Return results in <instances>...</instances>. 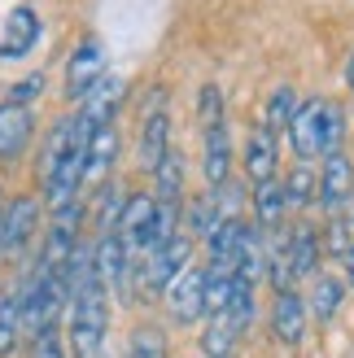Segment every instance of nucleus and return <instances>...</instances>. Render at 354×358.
<instances>
[{
	"label": "nucleus",
	"mask_w": 354,
	"mask_h": 358,
	"mask_svg": "<svg viewBox=\"0 0 354 358\" xmlns=\"http://www.w3.org/2000/svg\"><path fill=\"white\" fill-rule=\"evenodd\" d=\"M201 175L210 188H223L232 179V136H227V122L201 131Z\"/></svg>",
	"instance_id": "obj_10"
},
{
	"label": "nucleus",
	"mask_w": 354,
	"mask_h": 358,
	"mask_svg": "<svg viewBox=\"0 0 354 358\" xmlns=\"http://www.w3.org/2000/svg\"><path fill=\"white\" fill-rule=\"evenodd\" d=\"M276 136L267 127H254L250 140H245V175H250V184H267V179H276Z\"/></svg>",
	"instance_id": "obj_17"
},
{
	"label": "nucleus",
	"mask_w": 354,
	"mask_h": 358,
	"mask_svg": "<svg viewBox=\"0 0 354 358\" xmlns=\"http://www.w3.org/2000/svg\"><path fill=\"white\" fill-rule=\"evenodd\" d=\"M171 153V114H167V96L157 87V96H149L145 105V122H140V145H136V162L140 171H157L162 157Z\"/></svg>",
	"instance_id": "obj_3"
},
{
	"label": "nucleus",
	"mask_w": 354,
	"mask_h": 358,
	"mask_svg": "<svg viewBox=\"0 0 354 358\" xmlns=\"http://www.w3.org/2000/svg\"><path fill=\"white\" fill-rule=\"evenodd\" d=\"M341 280H346V289H354V249L341 258Z\"/></svg>",
	"instance_id": "obj_29"
},
{
	"label": "nucleus",
	"mask_w": 354,
	"mask_h": 358,
	"mask_svg": "<svg viewBox=\"0 0 354 358\" xmlns=\"http://www.w3.org/2000/svg\"><path fill=\"white\" fill-rule=\"evenodd\" d=\"M315 201H320V210L328 214H341L350 201H354V162L346 157V149L328 153L324 157V171H320V192H315Z\"/></svg>",
	"instance_id": "obj_4"
},
{
	"label": "nucleus",
	"mask_w": 354,
	"mask_h": 358,
	"mask_svg": "<svg viewBox=\"0 0 354 358\" xmlns=\"http://www.w3.org/2000/svg\"><path fill=\"white\" fill-rule=\"evenodd\" d=\"M92 271H97V280H101L110 293H118L122 284H127L132 249L118 241V231H110V236H97V245H92Z\"/></svg>",
	"instance_id": "obj_9"
},
{
	"label": "nucleus",
	"mask_w": 354,
	"mask_h": 358,
	"mask_svg": "<svg viewBox=\"0 0 354 358\" xmlns=\"http://www.w3.org/2000/svg\"><path fill=\"white\" fill-rule=\"evenodd\" d=\"M197 118H201V131L206 127H219V122H227L223 118V92L215 83H206L201 92H197Z\"/></svg>",
	"instance_id": "obj_27"
},
{
	"label": "nucleus",
	"mask_w": 354,
	"mask_h": 358,
	"mask_svg": "<svg viewBox=\"0 0 354 358\" xmlns=\"http://www.w3.org/2000/svg\"><path fill=\"white\" fill-rule=\"evenodd\" d=\"M306 324H311V306L306 297L289 289V293H276L271 301V332L280 345H302L306 341Z\"/></svg>",
	"instance_id": "obj_8"
},
{
	"label": "nucleus",
	"mask_w": 354,
	"mask_h": 358,
	"mask_svg": "<svg viewBox=\"0 0 354 358\" xmlns=\"http://www.w3.org/2000/svg\"><path fill=\"white\" fill-rule=\"evenodd\" d=\"M297 110H302V101H297V92L285 83V87H276V92L267 96V118H262V127H267L271 136L276 131H289V122L297 118Z\"/></svg>",
	"instance_id": "obj_24"
},
{
	"label": "nucleus",
	"mask_w": 354,
	"mask_h": 358,
	"mask_svg": "<svg viewBox=\"0 0 354 358\" xmlns=\"http://www.w3.org/2000/svg\"><path fill=\"white\" fill-rule=\"evenodd\" d=\"M153 196L162 206H184V157H180V149H171L162 157V166L153 171Z\"/></svg>",
	"instance_id": "obj_21"
},
{
	"label": "nucleus",
	"mask_w": 354,
	"mask_h": 358,
	"mask_svg": "<svg viewBox=\"0 0 354 358\" xmlns=\"http://www.w3.org/2000/svg\"><path fill=\"white\" fill-rule=\"evenodd\" d=\"M127 358H171V350H167V336H162V328H136L132 332V341H127Z\"/></svg>",
	"instance_id": "obj_26"
},
{
	"label": "nucleus",
	"mask_w": 354,
	"mask_h": 358,
	"mask_svg": "<svg viewBox=\"0 0 354 358\" xmlns=\"http://www.w3.org/2000/svg\"><path fill=\"white\" fill-rule=\"evenodd\" d=\"M162 297H167V310H171L175 324H197V319H206V266L180 271Z\"/></svg>",
	"instance_id": "obj_5"
},
{
	"label": "nucleus",
	"mask_w": 354,
	"mask_h": 358,
	"mask_svg": "<svg viewBox=\"0 0 354 358\" xmlns=\"http://www.w3.org/2000/svg\"><path fill=\"white\" fill-rule=\"evenodd\" d=\"M280 184H285L289 210H306V206L315 201V192H320V175L311 171V162H297V166L289 171V179H280Z\"/></svg>",
	"instance_id": "obj_23"
},
{
	"label": "nucleus",
	"mask_w": 354,
	"mask_h": 358,
	"mask_svg": "<svg viewBox=\"0 0 354 358\" xmlns=\"http://www.w3.org/2000/svg\"><path fill=\"white\" fill-rule=\"evenodd\" d=\"M101 79H105V48H101V40H83L66 62V96L83 101Z\"/></svg>",
	"instance_id": "obj_7"
},
{
	"label": "nucleus",
	"mask_w": 354,
	"mask_h": 358,
	"mask_svg": "<svg viewBox=\"0 0 354 358\" xmlns=\"http://www.w3.org/2000/svg\"><path fill=\"white\" fill-rule=\"evenodd\" d=\"M346 87L354 92V52H350V62H346Z\"/></svg>",
	"instance_id": "obj_30"
},
{
	"label": "nucleus",
	"mask_w": 354,
	"mask_h": 358,
	"mask_svg": "<svg viewBox=\"0 0 354 358\" xmlns=\"http://www.w3.org/2000/svg\"><path fill=\"white\" fill-rule=\"evenodd\" d=\"M341 136H346V110L337 101H302L297 118L289 122V145L302 162H315V157H328L341 149Z\"/></svg>",
	"instance_id": "obj_1"
},
{
	"label": "nucleus",
	"mask_w": 354,
	"mask_h": 358,
	"mask_svg": "<svg viewBox=\"0 0 354 358\" xmlns=\"http://www.w3.org/2000/svg\"><path fill=\"white\" fill-rule=\"evenodd\" d=\"M35 136V114L27 105H0V162H13V157H22V149L31 145Z\"/></svg>",
	"instance_id": "obj_13"
},
{
	"label": "nucleus",
	"mask_w": 354,
	"mask_h": 358,
	"mask_svg": "<svg viewBox=\"0 0 354 358\" xmlns=\"http://www.w3.org/2000/svg\"><path fill=\"white\" fill-rule=\"evenodd\" d=\"M114 162H118V122L87 131V175H83V184H101V179L114 171Z\"/></svg>",
	"instance_id": "obj_16"
},
{
	"label": "nucleus",
	"mask_w": 354,
	"mask_h": 358,
	"mask_svg": "<svg viewBox=\"0 0 354 358\" xmlns=\"http://www.w3.org/2000/svg\"><path fill=\"white\" fill-rule=\"evenodd\" d=\"M153 214H157V196L153 192H132L127 206H122V219H118V241L127 249H145V236L153 227Z\"/></svg>",
	"instance_id": "obj_14"
},
{
	"label": "nucleus",
	"mask_w": 354,
	"mask_h": 358,
	"mask_svg": "<svg viewBox=\"0 0 354 358\" xmlns=\"http://www.w3.org/2000/svg\"><path fill=\"white\" fill-rule=\"evenodd\" d=\"M101 358H118V354H101Z\"/></svg>",
	"instance_id": "obj_31"
},
{
	"label": "nucleus",
	"mask_w": 354,
	"mask_h": 358,
	"mask_svg": "<svg viewBox=\"0 0 354 358\" xmlns=\"http://www.w3.org/2000/svg\"><path fill=\"white\" fill-rule=\"evenodd\" d=\"M22 336H27L22 301H17V293H5V297H0V358H9Z\"/></svg>",
	"instance_id": "obj_22"
},
{
	"label": "nucleus",
	"mask_w": 354,
	"mask_h": 358,
	"mask_svg": "<svg viewBox=\"0 0 354 358\" xmlns=\"http://www.w3.org/2000/svg\"><path fill=\"white\" fill-rule=\"evenodd\" d=\"M40 231V201L35 196H13L0 214V254H22Z\"/></svg>",
	"instance_id": "obj_6"
},
{
	"label": "nucleus",
	"mask_w": 354,
	"mask_h": 358,
	"mask_svg": "<svg viewBox=\"0 0 354 358\" xmlns=\"http://www.w3.org/2000/svg\"><path fill=\"white\" fill-rule=\"evenodd\" d=\"M40 92H44V79H40V75H31V79H22V83H13V87H9V105H27V110H31V101L40 96Z\"/></svg>",
	"instance_id": "obj_28"
},
{
	"label": "nucleus",
	"mask_w": 354,
	"mask_h": 358,
	"mask_svg": "<svg viewBox=\"0 0 354 358\" xmlns=\"http://www.w3.org/2000/svg\"><path fill=\"white\" fill-rule=\"evenodd\" d=\"M241 332H245V328L236 324V319L227 315V310H219V315H210V319H206V332H201V350H206L210 358H227V354L236 350Z\"/></svg>",
	"instance_id": "obj_20"
},
{
	"label": "nucleus",
	"mask_w": 354,
	"mask_h": 358,
	"mask_svg": "<svg viewBox=\"0 0 354 358\" xmlns=\"http://www.w3.org/2000/svg\"><path fill=\"white\" fill-rule=\"evenodd\" d=\"M27 358H70V345H66V336L57 324H48L40 332H31L27 336Z\"/></svg>",
	"instance_id": "obj_25"
},
{
	"label": "nucleus",
	"mask_w": 354,
	"mask_h": 358,
	"mask_svg": "<svg viewBox=\"0 0 354 358\" xmlns=\"http://www.w3.org/2000/svg\"><path fill=\"white\" fill-rule=\"evenodd\" d=\"M320 258H324V241L311 223L289 227V262H293V280H315L320 275Z\"/></svg>",
	"instance_id": "obj_15"
},
{
	"label": "nucleus",
	"mask_w": 354,
	"mask_h": 358,
	"mask_svg": "<svg viewBox=\"0 0 354 358\" xmlns=\"http://www.w3.org/2000/svg\"><path fill=\"white\" fill-rule=\"evenodd\" d=\"M250 206H254V227H262V231H276V227H285L289 201H285V184H280V179H267V184H254Z\"/></svg>",
	"instance_id": "obj_18"
},
{
	"label": "nucleus",
	"mask_w": 354,
	"mask_h": 358,
	"mask_svg": "<svg viewBox=\"0 0 354 358\" xmlns=\"http://www.w3.org/2000/svg\"><path fill=\"white\" fill-rule=\"evenodd\" d=\"M341 301H346V280L341 275H315L311 280L306 306H311V315L320 319V324H332V319L341 315Z\"/></svg>",
	"instance_id": "obj_19"
},
{
	"label": "nucleus",
	"mask_w": 354,
	"mask_h": 358,
	"mask_svg": "<svg viewBox=\"0 0 354 358\" xmlns=\"http://www.w3.org/2000/svg\"><path fill=\"white\" fill-rule=\"evenodd\" d=\"M35 40H40V13H35L31 5H17L5 17V31H0V57L5 62L27 57V52L35 48Z\"/></svg>",
	"instance_id": "obj_12"
},
{
	"label": "nucleus",
	"mask_w": 354,
	"mask_h": 358,
	"mask_svg": "<svg viewBox=\"0 0 354 358\" xmlns=\"http://www.w3.org/2000/svg\"><path fill=\"white\" fill-rule=\"evenodd\" d=\"M192 249H197V241L184 236V231H180L175 241H167L162 249H153V254L145 258V266H140V293H145V297L167 293L171 280L192 266Z\"/></svg>",
	"instance_id": "obj_2"
},
{
	"label": "nucleus",
	"mask_w": 354,
	"mask_h": 358,
	"mask_svg": "<svg viewBox=\"0 0 354 358\" xmlns=\"http://www.w3.org/2000/svg\"><path fill=\"white\" fill-rule=\"evenodd\" d=\"M83 110H79V118H83V127L87 131H97V127H110V122H118V105H122V79L118 75H105L92 92H87L83 101Z\"/></svg>",
	"instance_id": "obj_11"
}]
</instances>
